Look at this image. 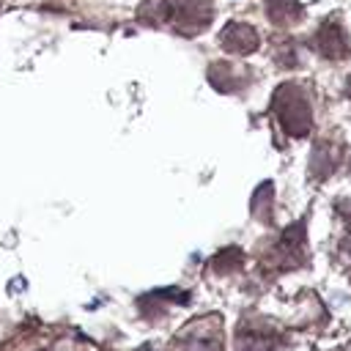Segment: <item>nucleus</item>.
Listing matches in <instances>:
<instances>
[{
	"mask_svg": "<svg viewBox=\"0 0 351 351\" xmlns=\"http://www.w3.org/2000/svg\"><path fill=\"white\" fill-rule=\"evenodd\" d=\"M266 14L274 25H291L302 19V5L296 0H266Z\"/></svg>",
	"mask_w": 351,
	"mask_h": 351,
	"instance_id": "nucleus-5",
	"label": "nucleus"
},
{
	"mask_svg": "<svg viewBox=\"0 0 351 351\" xmlns=\"http://www.w3.org/2000/svg\"><path fill=\"white\" fill-rule=\"evenodd\" d=\"M274 112L288 134H307L310 129V101L299 85H280L274 93Z\"/></svg>",
	"mask_w": 351,
	"mask_h": 351,
	"instance_id": "nucleus-1",
	"label": "nucleus"
},
{
	"mask_svg": "<svg viewBox=\"0 0 351 351\" xmlns=\"http://www.w3.org/2000/svg\"><path fill=\"white\" fill-rule=\"evenodd\" d=\"M222 321L217 315H206L189 326H184V332L173 340L176 351H219L222 348V332H219Z\"/></svg>",
	"mask_w": 351,
	"mask_h": 351,
	"instance_id": "nucleus-2",
	"label": "nucleus"
},
{
	"mask_svg": "<svg viewBox=\"0 0 351 351\" xmlns=\"http://www.w3.org/2000/svg\"><path fill=\"white\" fill-rule=\"evenodd\" d=\"M140 351H151V348H140ZM154 351H156V348H154Z\"/></svg>",
	"mask_w": 351,
	"mask_h": 351,
	"instance_id": "nucleus-8",
	"label": "nucleus"
},
{
	"mask_svg": "<svg viewBox=\"0 0 351 351\" xmlns=\"http://www.w3.org/2000/svg\"><path fill=\"white\" fill-rule=\"evenodd\" d=\"M211 82L217 85V90H233L241 85V77H239V69H233L230 63H214L211 71H208Z\"/></svg>",
	"mask_w": 351,
	"mask_h": 351,
	"instance_id": "nucleus-6",
	"label": "nucleus"
},
{
	"mask_svg": "<svg viewBox=\"0 0 351 351\" xmlns=\"http://www.w3.org/2000/svg\"><path fill=\"white\" fill-rule=\"evenodd\" d=\"M219 44H222L228 52H241V55H247V52L258 49V33H255L250 25H244V22H230V25H225V30H222V36H219Z\"/></svg>",
	"mask_w": 351,
	"mask_h": 351,
	"instance_id": "nucleus-4",
	"label": "nucleus"
},
{
	"mask_svg": "<svg viewBox=\"0 0 351 351\" xmlns=\"http://www.w3.org/2000/svg\"><path fill=\"white\" fill-rule=\"evenodd\" d=\"M315 49L324 55V58H346L348 55V36L343 30V25L337 19H329L318 27L315 33Z\"/></svg>",
	"mask_w": 351,
	"mask_h": 351,
	"instance_id": "nucleus-3",
	"label": "nucleus"
},
{
	"mask_svg": "<svg viewBox=\"0 0 351 351\" xmlns=\"http://www.w3.org/2000/svg\"><path fill=\"white\" fill-rule=\"evenodd\" d=\"M348 96H351V80H348Z\"/></svg>",
	"mask_w": 351,
	"mask_h": 351,
	"instance_id": "nucleus-7",
	"label": "nucleus"
}]
</instances>
